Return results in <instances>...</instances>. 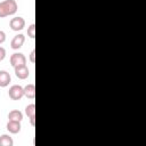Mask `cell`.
<instances>
[{
    "mask_svg": "<svg viewBox=\"0 0 146 146\" xmlns=\"http://www.w3.org/2000/svg\"><path fill=\"white\" fill-rule=\"evenodd\" d=\"M10 65L13 67H17L21 65H26V57L22 52H15L10 56Z\"/></svg>",
    "mask_w": 146,
    "mask_h": 146,
    "instance_id": "cell-3",
    "label": "cell"
},
{
    "mask_svg": "<svg viewBox=\"0 0 146 146\" xmlns=\"http://www.w3.org/2000/svg\"><path fill=\"white\" fill-rule=\"evenodd\" d=\"M14 140L9 135H1L0 136V146H13Z\"/></svg>",
    "mask_w": 146,
    "mask_h": 146,
    "instance_id": "cell-11",
    "label": "cell"
},
{
    "mask_svg": "<svg viewBox=\"0 0 146 146\" xmlns=\"http://www.w3.org/2000/svg\"><path fill=\"white\" fill-rule=\"evenodd\" d=\"M14 71H15V75L21 80H25L30 75V71L26 65H21V66L14 67Z\"/></svg>",
    "mask_w": 146,
    "mask_h": 146,
    "instance_id": "cell-5",
    "label": "cell"
},
{
    "mask_svg": "<svg viewBox=\"0 0 146 146\" xmlns=\"http://www.w3.org/2000/svg\"><path fill=\"white\" fill-rule=\"evenodd\" d=\"M21 122L19 121H10V120H8V122H7V130L10 132V133H13V135H16V133H18L19 131H21Z\"/></svg>",
    "mask_w": 146,
    "mask_h": 146,
    "instance_id": "cell-7",
    "label": "cell"
},
{
    "mask_svg": "<svg viewBox=\"0 0 146 146\" xmlns=\"http://www.w3.org/2000/svg\"><path fill=\"white\" fill-rule=\"evenodd\" d=\"M5 41H6V33L2 30H0V44L3 43Z\"/></svg>",
    "mask_w": 146,
    "mask_h": 146,
    "instance_id": "cell-16",
    "label": "cell"
},
{
    "mask_svg": "<svg viewBox=\"0 0 146 146\" xmlns=\"http://www.w3.org/2000/svg\"><path fill=\"white\" fill-rule=\"evenodd\" d=\"M24 41H25V36H24V34H22V33L16 34V35L13 38L11 42H10V47H11V49H14V50L19 49V48L24 44Z\"/></svg>",
    "mask_w": 146,
    "mask_h": 146,
    "instance_id": "cell-6",
    "label": "cell"
},
{
    "mask_svg": "<svg viewBox=\"0 0 146 146\" xmlns=\"http://www.w3.org/2000/svg\"><path fill=\"white\" fill-rule=\"evenodd\" d=\"M9 26H10V29L13 31H17L18 32V31H21V30H23L25 27V19L23 17H21V16H16V17L10 19Z\"/></svg>",
    "mask_w": 146,
    "mask_h": 146,
    "instance_id": "cell-4",
    "label": "cell"
},
{
    "mask_svg": "<svg viewBox=\"0 0 146 146\" xmlns=\"http://www.w3.org/2000/svg\"><path fill=\"white\" fill-rule=\"evenodd\" d=\"M29 58H30V62H31V63H35V50H34V49L31 51Z\"/></svg>",
    "mask_w": 146,
    "mask_h": 146,
    "instance_id": "cell-15",
    "label": "cell"
},
{
    "mask_svg": "<svg viewBox=\"0 0 146 146\" xmlns=\"http://www.w3.org/2000/svg\"><path fill=\"white\" fill-rule=\"evenodd\" d=\"M27 36L30 39H34V36H35V24H31L27 27Z\"/></svg>",
    "mask_w": 146,
    "mask_h": 146,
    "instance_id": "cell-13",
    "label": "cell"
},
{
    "mask_svg": "<svg viewBox=\"0 0 146 146\" xmlns=\"http://www.w3.org/2000/svg\"><path fill=\"white\" fill-rule=\"evenodd\" d=\"M29 119H30V123H31V125L34 127V125H35V115H34V116H31V117H29Z\"/></svg>",
    "mask_w": 146,
    "mask_h": 146,
    "instance_id": "cell-17",
    "label": "cell"
},
{
    "mask_svg": "<svg viewBox=\"0 0 146 146\" xmlns=\"http://www.w3.org/2000/svg\"><path fill=\"white\" fill-rule=\"evenodd\" d=\"M10 81H11L10 74H9L7 71L1 70V71H0V87H1V88H5V87L9 86Z\"/></svg>",
    "mask_w": 146,
    "mask_h": 146,
    "instance_id": "cell-8",
    "label": "cell"
},
{
    "mask_svg": "<svg viewBox=\"0 0 146 146\" xmlns=\"http://www.w3.org/2000/svg\"><path fill=\"white\" fill-rule=\"evenodd\" d=\"M6 57V49L3 47H0V62H2Z\"/></svg>",
    "mask_w": 146,
    "mask_h": 146,
    "instance_id": "cell-14",
    "label": "cell"
},
{
    "mask_svg": "<svg viewBox=\"0 0 146 146\" xmlns=\"http://www.w3.org/2000/svg\"><path fill=\"white\" fill-rule=\"evenodd\" d=\"M8 120L10 121H22L23 120V113L18 110H13L8 113Z\"/></svg>",
    "mask_w": 146,
    "mask_h": 146,
    "instance_id": "cell-10",
    "label": "cell"
},
{
    "mask_svg": "<svg viewBox=\"0 0 146 146\" xmlns=\"http://www.w3.org/2000/svg\"><path fill=\"white\" fill-rule=\"evenodd\" d=\"M8 96L13 100H19L24 96V89L19 84H13L8 90Z\"/></svg>",
    "mask_w": 146,
    "mask_h": 146,
    "instance_id": "cell-2",
    "label": "cell"
},
{
    "mask_svg": "<svg viewBox=\"0 0 146 146\" xmlns=\"http://www.w3.org/2000/svg\"><path fill=\"white\" fill-rule=\"evenodd\" d=\"M24 96L29 99H34L35 97V86L33 83H29L26 84L24 88Z\"/></svg>",
    "mask_w": 146,
    "mask_h": 146,
    "instance_id": "cell-9",
    "label": "cell"
},
{
    "mask_svg": "<svg viewBox=\"0 0 146 146\" xmlns=\"http://www.w3.org/2000/svg\"><path fill=\"white\" fill-rule=\"evenodd\" d=\"M25 114L27 117H31V116H34L35 115V105L32 103V104H29L26 107H25Z\"/></svg>",
    "mask_w": 146,
    "mask_h": 146,
    "instance_id": "cell-12",
    "label": "cell"
},
{
    "mask_svg": "<svg viewBox=\"0 0 146 146\" xmlns=\"http://www.w3.org/2000/svg\"><path fill=\"white\" fill-rule=\"evenodd\" d=\"M18 9L17 2L15 0H3L0 2V18L14 15Z\"/></svg>",
    "mask_w": 146,
    "mask_h": 146,
    "instance_id": "cell-1",
    "label": "cell"
}]
</instances>
